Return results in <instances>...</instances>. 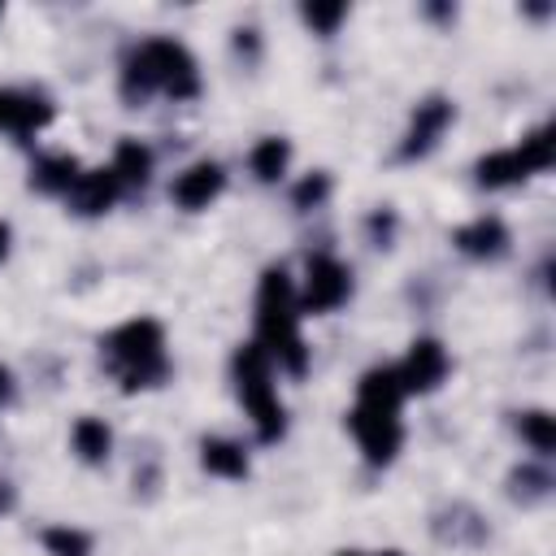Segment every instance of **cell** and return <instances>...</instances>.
<instances>
[{
	"instance_id": "1",
	"label": "cell",
	"mask_w": 556,
	"mask_h": 556,
	"mask_svg": "<svg viewBox=\"0 0 556 556\" xmlns=\"http://www.w3.org/2000/svg\"><path fill=\"white\" fill-rule=\"evenodd\" d=\"M152 91H165L169 100L200 96V70H195V56L187 52V43L156 35V39H143L139 48H130V56L122 61V96L130 104H143Z\"/></svg>"
},
{
	"instance_id": "2",
	"label": "cell",
	"mask_w": 556,
	"mask_h": 556,
	"mask_svg": "<svg viewBox=\"0 0 556 556\" xmlns=\"http://www.w3.org/2000/svg\"><path fill=\"white\" fill-rule=\"evenodd\" d=\"M100 356L109 374L122 382V391H148L169 378V356H165V326L156 317H130L113 326L100 339Z\"/></svg>"
},
{
	"instance_id": "3",
	"label": "cell",
	"mask_w": 556,
	"mask_h": 556,
	"mask_svg": "<svg viewBox=\"0 0 556 556\" xmlns=\"http://www.w3.org/2000/svg\"><path fill=\"white\" fill-rule=\"evenodd\" d=\"M230 369H235V391H239V400H243V408H248V417L256 426V439L261 443H278L282 430H287V408H282V400L274 391V361H269V352L261 343H243L235 352Z\"/></svg>"
},
{
	"instance_id": "4",
	"label": "cell",
	"mask_w": 556,
	"mask_h": 556,
	"mask_svg": "<svg viewBox=\"0 0 556 556\" xmlns=\"http://www.w3.org/2000/svg\"><path fill=\"white\" fill-rule=\"evenodd\" d=\"M256 343L274 356L300 343V300L282 265H269L256 287Z\"/></svg>"
},
{
	"instance_id": "5",
	"label": "cell",
	"mask_w": 556,
	"mask_h": 556,
	"mask_svg": "<svg viewBox=\"0 0 556 556\" xmlns=\"http://www.w3.org/2000/svg\"><path fill=\"white\" fill-rule=\"evenodd\" d=\"M352 295V269L339 261V256H330V252H317V256H308V265H304V287H300V308L304 313H334L343 300Z\"/></svg>"
},
{
	"instance_id": "6",
	"label": "cell",
	"mask_w": 556,
	"mask_h": 556,
	"mask_svg": "<svg viewBox=\"0 0 556 556\" xmlns=\"http://www.w3.org/2000/svg\"><path fill=\"white\" fill-rule=\"evenodd\" d=\"M348 430H352V439H356V447L365 452L369 465H391L400 443H404V421H400V413H387V408L356 404L348 413Z\"/></svg>"
},
{
	"instance_id": "7",
	"label": "cell",
	"mask_w": 556,
	"mask_h": 556,
	"mask_svg": "<svg viewBox=\"0 0 556 556\" xmlns=\"http://www.w3.org/2000/svg\"><path fill=\"white\" fill-rule=\"evenodd\" d=\"M452 117H456V104H452L447 96H426V100L413 109V117H408V130H404V139H400V161L426 156V152L439 143V135L452 126Z\"/></svg>"
},
{
	"instance_id": "8",
	"label": "cell",
	"mask_w": 556,
	"mask_h": 556,
	"mask_svg": "<svg viewBox=\"0 0 556 556\" xmlns=\"http://www.w3.org/2000/svg\"><path fill=\"white\" fill-rule=\"evenodd\" d=\"M447 369H452V361H447V348L439 339H413L408 352H404V361L395 365L404 391H417V395L434 391L447 378Z\"/></svg>"
},
{
	"instance_id": "9",
	"label": "cell",
	"mask_w": 556,
	"mask_h": 556,
	"mask_svg": "<svg viewBox=\"0 0 556 556\" xmlns=\"http://www.w3.org/2000/svg\"><path fill=\"white\" fill-rule=\"evenodd\" d=\"M222 187H226L222 165H217V161H195V165H187V169L169 182V200H174L178 208H187V213H200V208H208V204L222 195Z\"/></svg>"
},
{
	"instance_id": "10",
	"label": "cell",
	"mask_w": 556,
	"mask_h": 556,
	"mask_svg": "<svg viewBox=\"0 0 556 556\" xmlns=\"http://www.w3.org/2000/svg\"><path fill=\"white\" fill-rule=\"evenodd\" d=\"M452 243H456V252H465V256L495 261V256L508 252V226H504L495 213H482V217L456 226V230H452Z\"/></svg>"
},
{
	"instance_id": "11",
	"label": "cell",
	"mask_w": 556,
	"mask_h": 556,
	"mask_svg": "<svg viewBox=\"0 0 556 556\" xmlns=\"http://www.w3.org/2000/svg\"><path fill=\"white\" fill-rule=\"evenodd\" d=\"M52 122V100L39 91H0V126L13 135H35Z\"/></svg>"
},
{
	"instance_id": "12",
	"label": "cell",
	"mask_w": 556,
	"mask_h": 556,
	"mask_svg": "<svg viewBox=\"0 0 556 556\" xmlns=\"http://www.w3.org/2000/svg\"><path fill=\"white\" fill-rule=\"evenodd\" d=\"M117 191H122V182H117L113 169H83L65 200H70V208H74L78 217H96V213L113 208Z\"/></svg>"
},
{
	"instance_id": "13",
	"label": "cell",
	"mask_w": 556,
	"mask_h": 556,
	"mask_svg": "<svg viewBox=\"0 0 556 556\" xmlns=\"http://www.w3.org/2000/svg\"><path fill=\"white\" fill-rule=\"evenodd\" d=\"M200 465L213 473V478H226V482H243L252 460H248V447L230 434H204L200 439Z\"/></svg>"
},
{
	"instance_id": "14",
	"label": "cell",
	"mask_w": 556,
	"mask_h": 556,
	"mask_svg": "<svg viewBox=\"0 0 556 556\" xmlns=\"http://www.w3.org/2000/svg\"><path fill=\"white\" fill-rule=\"evenodd\" d=\"M404 395H408V391H404V382H400L395 365H374V369H365V374H361V382H356V404H365V408L400 413Z\"/></svg>"
},
{
	"instance_id": "15",
	"label": "cell",
	"mask_w": 556,
	"mask_h": 556,
	"mask_svg": "<svg viewBox=\"0 0 556 556\" xmlns=\"http://www.w3.org/2000/svg\"><path fill=\"white\" fill-rule=\"evenodd\" d=\"M78 156L74 152H48L30 165V187L48 191V195H70V187L78 182Z\"/></svg>"
},
{
	"instance_id": "16",
	"label": "cell",
	"mask_w": 556,
	"mask_h": 556,
	"mask_svg": "<svg viewBox=\"0 0 556 556\" xmlns=\"http://www.w3.org/2000/svg\"><path fill=\"white\" fill-rule=\"evenodd\" d=\"M70 447H74L78 460L104 465L109 452H113V430H109V421H104V417H91V413L78 417V421L70 426Z\"/></svg>"
},
{
	"instance_id": "17",
	"label": "cell",
	"mask_w": 556,
	"mask_h": 556,
	"mask_svg": "<svg viewBox=\"0 0 556 556\" xmlns=\"http://www.w3.org/2000/svg\"><path fill=\"white\" fill-rule=\"evenodd\" d=\"M473 174H478V187H517V182H526L530 178V169L521 165V156H517V148H500V152H486L478 165H473Z\"/></svg>"
},
{
	"instance_id": "18",
	"label": "cell",
	"mask_w": 556,
	"mask_h": 556,
	"mask_svg": "<svg viewBox=\"0 0 556 556\" xmlns=\"http://www.w3.org/2000/svg\"><path fill=\"white\" fill-rule=\"evenodd\" d=\"M287 165H291V143H287L282 135H265V139H256L252 152H248V169H252L261 182H278V178L287 174Z\"/></svg>"
},
{
	"instance_id": "19",
	"label": "cell",
	"mask_w": 556,
	"mask_h": 556,
	"mask_svg": "<svg viewBox=\"0 0 556 556\" xmlns=\"http://www.w3.org/2000/svg\"><path fill=\"white\" fill-rule=\"evenodd\" d=\"M109 169L117 174V182L143 187V182H148V174H152V148H148V143H139V139H122V143L113 148V165H109Z\"/></svg>"
},
{
	"instance_id": "20",
	"label": "cell",
	"mask_w": 556,
	"mask_h": 556,
	"mask_svg": "<svg viewBox=\"0 0 556 556\" xmlns=\"http://www.w3.org/2000/svg\"><path fill=\"white\" fill-rule=\"evenodd\" d=\"M517 156L530 174H543L552 161H556V139H552V126H534L521 143H517Z\"/></svg>"
},
{
	"instance_id": "21",
	"label": "cell",
	"mask_w": 556,
	"mask_h": 556,
	"mask_svg": "<svg viewBox=\"0 0 556 556\" xmlns=\"http://www.w3.org/2000/svg\"><path fill=\"white\" fill-rule=\"evenodd\" d=\"M517 430H521V439H526L539 456H552L556 434H552V413H547V408H526V413H517Z\"/></svg>"
},
{
	"instance_id": "22",
	"label": "cell",
	"mask_w": 556,
	"mask_h": 556,
	"mask_svg": "<svg viewBox=\"0 0 556 556\" xmlns=\"http://www.w3.org/2000/svg\"><path fill=\"white\" fill-rule=\"evenodd\" d=\"M39 543L48 547V556H91V534L78 526H48Z\"/></svg>"
},
{
	"instance_id": "23",
	"label": "cell",
	"mask_w": 556,
	"mask_h": 556,
	"mask_svg": "<svg viewBox=\"0 0 556 556\" xmlns=\"http://www.w3.org/2000/svg\"><path fill=\"white\" fill-rule=\"evenodd\" d=\"M326 195H330V174H321V169L304 174V178L291 187V204H295L300 213H308V208H321V204H326Z\"/></svg>"
},
{
	"instance_id": "24",
	"label": "cell",
	"mask_w": 556,
	"mask_h": 556,
	"mask_svg": "<svg viewBox=\"0 0 556 556\" xmlns=\"http://www.w3.org/2000/svg\"><path fill=\"white\" fill-rule=\"evenodd\" d=\"M300 17H304L317 35H334V30H339V22L348 17V4H304V9H300Z\"/></svg>"
},
{
	"instance_id": "25",
	"label": "cell",
	"mask_w": 556,
	"mask_h": 556,
	"mask_svg": "<svg viewBox=\"0 0 556 556\" xmlns=\"http://www.w3.org/2000/svg\"><path fill=\"white\" fill-rule=\"evenodd\" d=\"M547 486H552V478L543 469H534V465H521L513 473V495H521V500H543Z\"/></svg>"
},
{
	"instance_id": "26",
	"label": "cell",
	"mask_w": 556,
	"mask_h": 556,
	"mask_svg": "<svg viewBox=\"0 0 556 556\" xmlns=\"http://www.w3.org/2000/svg\"><path fill=\"white\" fill-rule=\"evenodd\" d=\"M365 230H369V243L374 248H391V239H395V213L391 208H374L365 217Z\"/></svg>"
},
{
	"instance_id": "27",
	"label": "cell",
	"mask_w": 556,
	"mask_h": 556,
	"mask_svg": "<svg viewBox=\"0 0 556 556\" xmlns=\"http://www.w3.org/2000/svg\"><path fill=\"white\" fill-rule=\"evenodd\" d=\"M235 52H239V56H248V61H256V56H261V39H256V30H252V26L235 30Z\"/></svg>"
},
{
	"instance_id": "28",
	"label": "cell",
	"mask_w": 556,
	"mask_h": 556,
	"mask_svg": "<svg viewBox=\"0 0 556 556\" xmlns=\"http://www.w3.org/2000/svg\"><path fill=\"white\" fill-rule=\"evenodd\" d=\"M9 243H13V230H9V222H0V261L9 256Z\"/></svg>"
},
{
	"instance_id": "29",
	"label": "cell",
	"mask_w": 556,
	"mask_h": 556,
	"mask_svg": "<svg viewBox=\"0 0 556 556\" xmlns=\"http://www.w3.org/2000/svg\"><path fill=\"white\" fill-rule=\"evenodd\" d=\"M9 508H13V486L0 482V513H9Z\"/></svg>"
},
{
	"instance_id": "30",
	"label": "cell",
	"mask_w": 556,
	"mask_h": 556,
	"mask_svg": "<svg viewBox=\"0 0 556 556\" xmlns=\"http://www.w3.org/2000/svg\"><path fill=\"white\" fill-rule=\"evenodd\" d=\"M13 395V378H9V369L0 365V400H9Z\"/></svg>"
},
{
	"instance_id": "31",
	"label": "cell",
	"mask_w": 556,
	"mask_h": 556,
	"mask_svg": "<svg viewBox=\"0 0 556 556\" xmlns=\"http://www.w3.org/2000/svg\"><path fill=\"white\" fill-rule=\"evenodd\" d=\"M378 556H404V552H378Z\"/></svg>"
},
{
	"instance_id": "32",
	"label": "cell",
	"mask_w": 556,
	"mask_h": 556,
	"mask_svg": "<svg viewBox=\"0 0 556 556\" xmlns=\"http://www.w3.org/2000/svg\"><path fill=\"white\" fill-rule=\"evenodd\" d=\"M339 556H365V552H339Z\"/></svg>"
},
{
	"instance_id": "33",
	"label": "cell",
	"mask_w": 556,
	"mask_h": 556,
	"mask_svg": "<svg viewBox=\"0 0 556 556\" xmlns=\"http://www.w3.org/2000/svg\"><path fill=\"white\" fill-rule=\"evenodd\" d=\"M0 13H4V9H0Z\"/></svg>"
}]
</instances>
